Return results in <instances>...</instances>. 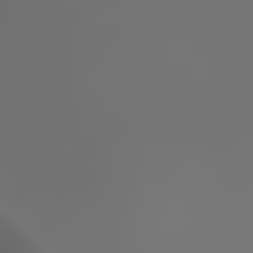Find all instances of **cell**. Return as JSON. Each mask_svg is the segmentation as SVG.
I'll use <instances>...</instances> for the list:
<instances>
[{
	"mask_svg": "<svg viewBox=\"0 0 253 253\" xmlns=\"http://www.w3.org/2000/svg\"><path fill=\"white\" fill-rule=\"evenodd\" d=\"M0 253H43L40 249V241L36 237H28L24 229H20V221L16 217H0Z\"/></svg>",
	"mask_w": 253,
	"mask_h": 253,
	"instance_id": "cell-1",
	"label": "cell"
}]
</instances>
